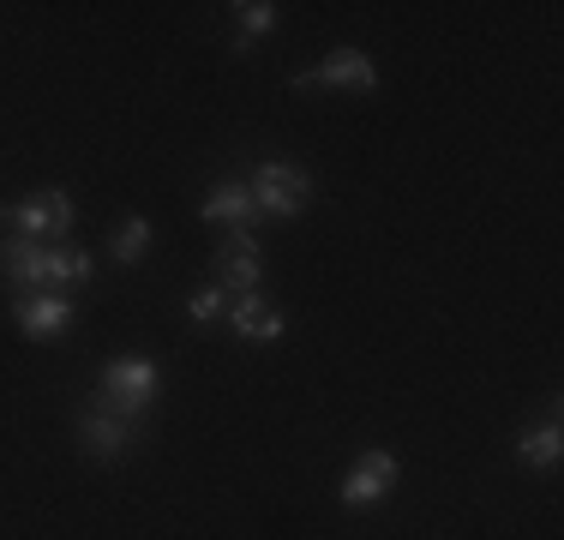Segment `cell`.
I'll return each mask as SVG.
<instances>
[{
  "instance_id": "15",
  "label": "cell",
  "mask_w": 564,
  "mask_h": 540,
  "mask_svg": "<svg viewBox=\"0 0 564 540\" xmlns=\"http://www.w3.org/2000/svg\"><path fill=\"white\" fill-rule=\"evenodd\" d=\"M235 19H240L235 24V48H252L276 24V7H271V0H247V7H235Z\"/></svg>"
},
{
  "instance_id": "7",
  "label": "cell",
  "mask_w": 564,
  "mask_h": 540,
  "mask_svg": "<svg viewBox=\"0 0 564 540\" xmlns=\"http://www.w3.org/2000/svg\"><path fill=\"white\" fill-rule=\"evenodd\" d=\"M318 85H330V90H372V85H379V66H372L360 48H330L313 73H294V90H318Z\"/></svg>"
},
{
  "instance_id": "9",
  "label": "cell",
  "mask_w": 564,
  "mask_h": 540,
  "mask_svg": "<svg viewBox=\"0 0 564 540\" xmlns=\"http://www.w3.org/2000/svg\"><path fill=\"white\" fill-rule=\"evenodd\" d=\"M12 313H19V331L31 343H55L73 331V294H12Z\"/></svg>"
},
{
  "instance_id": "2",
  "label": "cell",
  "mask_w": 564,
  "mask_h": 540,
  "mask_svg": "<svg viewBox=\"0 0 564 540\" xmlns=\"http://www.w3.org/2000/svg\"><path fill=\"white\" fill-rule=\"evenodd\" d=\"M0 223H7L12 235L43 240V247H66L78 210H73V198H66L61 186H43V193H24V198H12V205H0Z\"/></svg>"
},
{
  "instance_id": "14",
  "label": "cell",
  "mask_w": 564,
  "mask_h": 540,
  "mask_svg": "<svg viewBox=\"0 0 564 540\" xmlns=\"http://www.w3.org/2000/svg\"><path fill=\"white\" fill-rule=\"evenodd\" d=\"M151 223H144V216H132V223H120L115 228V240H109V252H115V264H139L144 252H151Z\"/></svg>"
},
{
  "instance_id": "12",
  "label": "cell",
  "mask_w": 564,
  "mask_h": 540,
  "mask_svg": "<svg viewBox=\"0 0 564 540\" xmlns=\"http://www.w3.org/2000/svg\"><path fill=\"white\" fill-rule=\"evenodd\" d=\"M558 456H564V426H558V402H546V421L517 439V463L522 468H558Z\"/></svg>"
},
{
  "instance_id": "16",
  "label": "cell",
  "mask_w": 564,
  "mask_h": 540,
  "mask_svg": "<svg viewBox=\"0 0 564 540\" xmlns=\"http://www.w3.org/2000/svg\"><path fill=\"white\" fill-rule=\"evenodd\" d=\"M186 313H193V324H217V318L228 313V294L210 282V289H198L193 301H186Z\"/></svg>"
},
{
  "instance_id": "1",
  "label": "cell",
  "mask_w": 564,
  "mask_h": 540,
  "mask_svg": "<svg viewBox=\"0 0 564 540\" xmlns=\"http://www.w3.org/2000/svg\"><path fill=\"white\" fill-rule=\"evenodd\" d=\"M156 390H163V372H156V360L120 355V360H109V367H102L97 390H90V402H97V409H109V414H120V421H139V426H144V414H151Z\"/></svg>"
},
{
  "instance_id": "11",
  "label": "cell",
  "mask_w": 564,
  "mask_h": 540,
  "mask_svg": "<svg viewBox=\"0 0 564 540\" xmlns=\"http://www.w3.org/2000/svg\"><path fill=\"white\" fill-rule=\"evenodd\" d=\"M228 324H235L240 343H276V336L289 331V324H282V313L264 301V294H240V301L228 306Z\"/></svg>"
},
{
  "instance_id": "6",
  "label": "cell",
  "mask_w": 564,
  "mask_h": 540,
  "mask_svg": "<svg viewBox=\"0 0 564 540\" xmlns=\"http://www.w3.org/2000/svg\"><path fill=\"white\" fill-rule=\"evenodd\" d=\"M48 252L55 247H43V240H31V235H0V277L12 282V294H43L48 289Z\"/></svg>"
},
{
  "instance_id": "8",
  "label": "cell",
  "mask_w": 564,
  "mask_h": 540,
  "mask_svg": "<svg viewBox=\"0 0 564 540\" xmlns=\"http://www.w3.org/2000/svg\"><path fill=\"white\" fill-rule=\"evenodd\" d=\"M391 486H397V456L391 451H367L355 468H348V480H343V505L348 510H372V505H384L391 498Z\"/></svg>"
},
{
  "instance_id": "3",
  "label": "cell",
  "mask_w": 564,
  "mask_h": 540,
  "mask_svg": "<svg viewBox=\"0 0 564 540\" xmlns=\"http://www.w3.org/2000/svg\"><path fill=\"white\" fill-rule=\"evenodd\" d=\"M252 205H259V216H276V223H294L306 205H313V174L294 169V162H259L247 181Z\"/></svg>"
},
{
  "instance_id": "4",
  "label": "cell",
  "mask_w": 564,
  "mask_h": 540,
  "mask_svg": "<svg viewBox=\"0 0 564 540\" xmlns=\"http://www.w3.org/2000/svg\"><path fill=\"white\" fill-rule=\"evenodd\" d=\"M210 277H217V289L228 294V301H240V294H259V282H264L259 240H252L247 228H228V240L210 252Z\"/></svg>"
},
{
  "instance_id": "10",
  "label": "cell",
  "mask_w": 564,
  "mask_h": 540,
  "mask_svg": "<svg viewBox=\"0 0 564 540\" xmlns=\"http://www.w3.org/2000/svg\"><path fill=\"white\" fill-rule=\"evenodd\" d=\"M205 223H223V228H247L252 235V223H259V205H252V193H247V181H217L210 186V198L205 205Z\"/></svg>"
},
{
  "instance_id": "13",
  "label": "cell",
  "mask_w": 564,
  "mask_h": 540,
  "mask_svg": "<svg viewBox=\"0 0 564 540\" xmlns=\"http://www.w3.org/2000/svg\"><path fill=\"white\" fill-rule=\"evenodd\" d=\"M85 282H90V252L85 247L66 240V247L48 252V289H55V294H78Z\"/></svg>"
},
{
  "instance_id": "5",
  "label": "cell",
  "mask_w": 564,
  "mask_h": 540,
  "mask_svg": "<svg viewBox=\"0 0 564 540\" xmlns=\"http://www.w3.org/2000/svg\"><path fill=\"white\" fill-rule=\"evenodd\" d=\"M78 444H85L90 463H120V456L139 444V421H120V414L85 402V414H78Z\"/></svg>"
}]
</instances>
